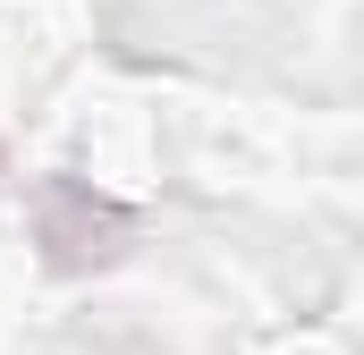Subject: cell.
Masks as SVG:
<instances>
[{
    "instance_id": "obj_1",
    "label": "cell",
    "mask_w": 364,
    "mask_h": 355,
    "mask_svg": "<svg viewBox=\"0 0 364 355\" xmlns=\"http://www.w3.org/2000/svg\"><path fill=\"white\" fill-rule=\"evenodd\" d=\"M34 220H43V246H51V263H60V271H77V263H110V246H102V237H127V212L93 203L77 178H43Z\"/></svg>"
}]
</instances>
